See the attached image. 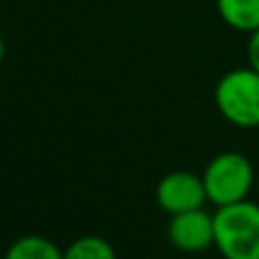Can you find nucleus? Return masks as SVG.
<instances>
[{
  "label": "nucleus",
  "instance_id": "obj_1",
  "mask_svg": "<svg viewBox=\"0 0 259 259\" xmlns=\"http://www.w3.org/2000/svg\"><path fill=\"white\" fill-rule=\"evenodd\" d=\"M214 246L223 259H259V205L241 200L216 207Z\"/></svg>",
  "mask_w": 259,
  "mask_h": 259
},
{
  "label": "nucleus",
  "instance_id": "obj_2",
  "mask_svg": "<svg viewBox=\"0 0 259 259\" xmlns=\"http://www.w3.org/2000/svg\"><path fill=\"white\" fill-rule=\"evenodd\" d=\"M219 114L234 127H259V73L252 66L228 71L214 89Z\"/></svg>",
  "mask_w": 259,
  "mask_h": 259
},
{
  "label": "nucleus",
  "instance_id": "obj_3",
  "mask_svg": "<svg viewBox=\"0 0 259 259\" xmlns=\"http://www.w3.org/2000/svg\"><path fill=\"white\" fill-rule=\"evenodd\" d=\"M207 200L216 207L248 200L255 187V166L243 152L225 150L216 155L202 170Z\"/></svg>",
  "mask_w": 259,
  "mask_h": 259
},
{
  "label": "nucleus",
  "instance_id": "obj_4",
  "mask_svg": "<svg viewBox=\"0 0 259 259\" xmlns=\"http://www.w3.org/2000/svg\"><path fill=\"white\" fill-rule=\"evenodd\" d=\"M157 202L166 214H182V211L200 209L207 202V191L202 175L191 170H173L166 173L157 184Z\"/></svg>",
  "mask_w": 259,
  "mask_h": 259
},
{
  "label": "nucleus",
  "instance_id": "obj_5",
  "mask_svg": "<svg viewBox=\"0 0 259 259\" xmlns=\"http://www.w3.org/2000/svg\"><path fill=\"white\" fill-rule=\"evenodd\" d=\"M168 241L182 252H205L214 246V216L202 207L173 214L168 223Z\"/></svg>",
  "mask_w": 259,
  "mask_h": 259
},
{
  "label": "nucleus",
  "instance_id": "obj_6",
  "mask_svg": "<svg viewBox=\"0 0 259 259\" xmlns=\"http://www.w3.org/2000/svg\"><path fill=\"white\" fill-rule=\"evenodd\" d=\"M216 9L232 30L246 34L259 30V0H216Z\"/></svg>",
  "mask_w": 259,
  "mask_h": 259
},
{
  "label": "nucleus",
  "instance_id": "obj_7",
  "mask_svg": "<svg viewBox=\"0 0 259 259\" xmlns=\"http://www.w3.org/2000/svg\"><path fill=\"white\" fill-rule=\"evenodd\" d=\"M5 259H64V252L57 248V243L39 234L21 237L7 248Z\"/></svg>",
  "mask_w": 259,
  "mask_h": 259
},
{
  "label": "nucleus",
  "instance_id": "obj_8",
  "mask_svg": "<svg viewBox=\"0 0 259 259\" xmlns=\"http://www.w3.org/2000/svg\"><path fill=\"white\" fill-rule=\"evenodd\" d=\"M64 259H116L114 246L103 237H80L64 250Z\"/></svg>",
  "mask_w": 259,
  "mask_h": 259
},
{
  "label": "nucleus",
  "instance_id": "obj_9",
  "mask_svg": "<svg viewBox=\"0 0 259 259\" xmlns=\"http://www.w3.org/2000/svg\"><path fill=\"white\" fill-rule=\"evenodd\" d=\"M248 66L259 73V30H255L248 39Z\"/></svg>",
  "mask_w": 259,
  "mask_h": 259
},
{
  "label": "nucleus",
  "instance_id": "obj_10",
  "mask_svg": "<svg viewBox=\"0 0 259 259\" xmlns=\"http://www.w3.org/2000/svg\"><path fill=\"white\" fill-rule=\"evenodd\" d=\"M3 57H5V44H3V36H0V64H3Z\"/></svg>",
  "mask_w": 259,
  "mask_h": 259
}]
</instances>
